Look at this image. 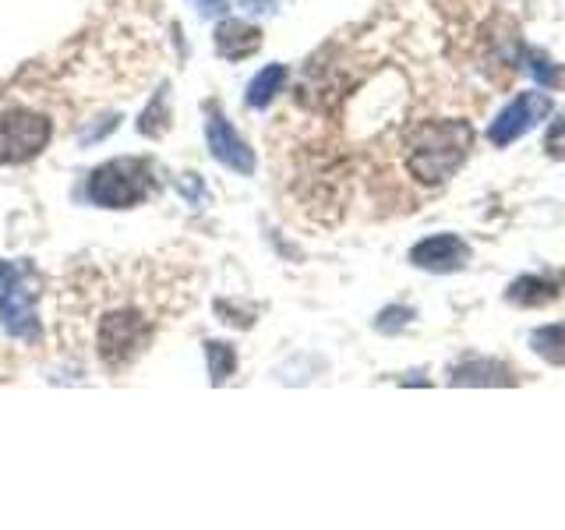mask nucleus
<instances>
[{
    "instance_id": "6ab92c4d",
    "label": "nucleus",
    "mask_w": 565,
    "mask_h": 530,
    "mask_svg": "<svg viewBox=\"0 0 565 530\" xmlns=\"http://www.w3.org/2000/svg\"><path fill=\"white\" fill-rule=\"evenodd\" d=\"M11 283H14V269H11L8 262H0V290H8Z\"/></svg>"
},
{
    "instance_id": "9d476101",
    "label": "nucleus",
    "mask_w": 565,
    "mask_h": 530,
    "mask_svg": "<svg viewBox=\"0 0 565 530\" xmlns=\"http://www.w3.org/2000/svg\"><path fill=\"white\" fill-rule=\"evenodd\" d=\"M0 315H4V329L11 336H32L35 311H32V294L25 287L11 283V287L4 290V297H0Z\"/></svg>"
},
{
    "instance_id": "4468645a",
    "label": "nucleus",
    "mask_w": 565,
    "mask_h": 530,
    "mask_svg": "<svg viewBox=\"0 0 565 530\" xmlns=\"http://www.w3.org/2000/svg\"><path fill=\"white\" fill-rule=\"evenodd\" d=\"M205 358H209V375L216 385H223L230 375H234V368H237V353L234 347H226V343H205Z\"/></svg>"
},
{
    "instance_id": "f257e3e1",
    "label": "nucleus",
    "mask_w": 565,
    "mask_h": 530,
    "mask_svg": "<svg viewBox=\"0 0 565 530\" xmlns=\"http://www.w3.org/2000/svg\"><path fill=\"white\" fill-rule=\"evenodd\" d=\"M473 149V128L467 120H420L406 135V170L420 184H446L449 177L463 167Z\"/></svg>"
},
{
    "instance_id": "6e6552de",
    "label": "nucleus",
    "mask_w": 565,
    "mask_h": 530,
    "mask_svg": "<svg viewBox=\"0 0 565 530\" xmlns=\"http://www.w3.org/2000/svg\"><path fill=\"white\" fill-rule=\"evenodd\" d=\"M452 385H516L512 368L494 358H470L452 368Z\"/></svg>"
},
{
    "instance_id": "39448f33",
    "label": "nucleus",
    "mask_w": 565,
    "mask_h": 530,
    "mask_svg": "<svg viewBox=\"0 0 565 530\" xmlns=\"http://www.w3.org/2000/svg\"><path fill=\"white\" fill-rule=\"evenodd\" d=\"M149 343V326L146 318H138L135 311H114L103 318L99 326V353L110 364H124L128 358Z\"/></svg>"
},
{
    "instance_id": "f03ea898",
    "label": "nucleus",
    "mask_w": 565,
    "mask_h": 530,
    "mask_svg": "<svg viewBox=\"0 0 565 530\" xmlns=\"http://www.w3.org/2000/svg\"><path fill=\"white\" fill-rule=\"evenodd\" d=\"M152 170L141 159H114L88 177V199L106 209H128L149 194Z\"/></svg>"
},
{
    "instance_id": "aec40b11",
    "label": "nucleus",
    "mask_w": 565,
    "mask_h": 530,
    "mask_svg": "<svg viewBox=\"0 0 565 530\" xmlns=\"http://www.w3.org/2000/svg\"><path fill=\"white\" fill-rule=\"evenodd\" d=\"M265 4H273V0H244V11H252V14H258V11H269Z\"/></svg>"
},
{
    "instance_id": "dca6fc26",
    "label": "nucleus",
    "mask_w": 565,
    "mask_h": 530,
    "mask_svg": "<svg viewBox=\"0 0 565 530\" xmlns=\"http://www.w3.org/2000/svg\"><path fill=\"white\" fill-rule=\"evenodd\" d=\"M544 152L552 156V159H565V110H558L555 120H552V128H547Z\"/></svg>"
},
{
    "instance_id": "f8f14e48",
    "label": "nucleus",
    "mask_w": 565,
    "mask_h": 530,
    "mask_svg": "<svg viewBox=\"0 0 565 530\" xmlns=\"http://www.w3.org/2000/svg\"><path fill=\"white\" fill-rule=\"evenodd\" d=\"M530 347L541 361L565 368V326H541L530 332Z\"/></svg>"
},
{
    "instance_id": "20e7f679",
    "label": "nucleus",
    "mask_w": 565,
    "mask_h": 530,
    "mask_svg": "<svg viewBox=\"0 0 565 530\" xmlns=\"http://www.w3.org/2000/svg\"><path fill=\"white\" fill-rule=\"evenodd\" d=\"M547 114H552V96L547 93H523V96L512 99L499 117H494V124L488 128V141L505 149L516 138H523L530 128H537Z\"/></svg>"
},
{
    "instance_id": "a211bd4d",
    "label": "nucleus",
    "mask_w": 565,
    "mask_h": 530,
    "mask_svg": "<svg viewBox=\"0 0 565 530\" xmlns=\"http://www.w3.org/2000/svg\"><path fill=\"white\" fill-rule=\"evenodd\" d=\"M191 8L199 14H205V18H212V14H223L230 4H226V0H191Z\"/></svg>"
},
{
    "instance_id": "0eeeda50",
    "label": "nucleus",
    "mask_w": 565,
    "mask_h": 530,
    "mask_svg": "<svg viewBox=\"0 0 565 530\" xmlns=\"http://www.w3.org/2000/svg\"><path fill=\"white\" fill-rule=\"evenodd\" d=\"M205 138H209L212 156H216L223 167L237 170V173H252L255 170V156H252V149H247V141L234 128H230V124L220 114H209Z\"/></svg>"
},
{
    "instance_id": "423d86ee",
    "label": "nucleus",
    "mask_w": 565,
    "mask_h": 530,
    "mask_svg": "<svg viewBox=\"0 0 565 530\" xmlns=\"http://www.w3.org/2000/svg\"><path fill=\"white\" fill-rule=\"evenodd\" d=\"M411 262L424 273H459L470 262V244L456 234H435L414 247Z\"/></svg>"
},
{
    "instance_id": "9b49d317",
    "label": "nucleus",
    "mask_w": 565,
    "mask_h": 530,
    "mask_svg": "<svg viewBox=\"0 0 565 530\" xmlns=\"http://www.w3.org/2000/svg\"><path fill=\"white\" fill-rule=\"evenodd\" d=\"M262 46V32L247 22H223L216 29V50L223 53L226 61H241L252 57V53Z\"/></svg>"
},
{
    "instance_id": "1a4fd4ad",
    "label": "nucleus",
    "mask_w": 565,
    "mask_h": 530,
    "mask_svg": "<svg viewBox=\"0 0 565 530\" xmlns=\"http://www.w3.org/2000/svg\"><path fill=\"white\" fill-rule=\"evenodd\" d=\"M505 297H509V305H516V308H547L552 300L562 297V283L552 279V276H541V273L520 276L505 290Z\"/></svg>"
},
{
    "instance_id": "2eb2a0df",
    "label": "nucleus",
    "mask_w": 565,
    "mask_h": 530,
    "mask_svg": "<svg viewBox=\"0 0 565 530\" xmlns=\"http://www.w3.org/2000/svg\"><path fill=\"white\" fill-rule=\"evenodd\" d=\"M523 61H526V71H530V75H534L541 85H552V88L565 85V71H562L552 57H544L541 50H523Z\"/></svg>"
},
{
    "instance_id": "7ed1b4c3",
    "label": "nucleus",
    "mask_w": 565,
    "mask_h": 530,
    "mask_svg": "<svg viewBox=\"0 0 565 530\" xmlns=\"http://www.w3.org/2000/svg\"><path fill=\"white\" fill-rule=\"evenodd\" d=\"M50 141V120L40 114H0V163H25Z\"/></svg>"
},
{
    "instance_id": "f3484780",
    "label": "nucleus",
    "mask_w": 565,
    "mask_h": 530,
    "mask_svg": "<svg viewBox=\"0 0 565 530\" xmlns=\"http://www.w3.org/2000/svg\"><path fill=\"white\" fill-rule=\"evenodd\" d=\"M411 318H414V311H411V308H385V311L379 315L375 329H379V332H385V336H393V332H403L406 326H411Z\"/></svg>"
},
{
    "instance_id": "ddd939ff",
    "label": "nucleus",
    "mask_w": 565,
    "mask_h": 530,
    "mask_svg": "<svg viewBox=\"0 0 565 530\" xmlns=\"http://www.w3.org/2000/svg\"><path fill=\"white\" fill-rule=\"evenodd\" d=\"M282 82H287V67H282V64L262 67L258 75L252 78V85H247V103H252V106H269L273 96L282 88Z\"/></svg>"
}]
</instances>
